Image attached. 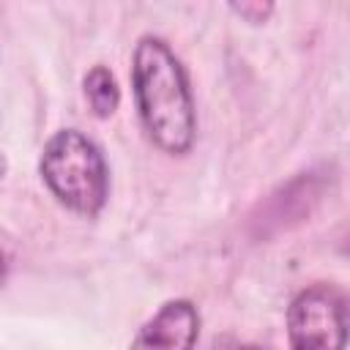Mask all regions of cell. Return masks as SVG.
I'll use <instances>...</instances> for the list:
<instances>
[{
	"mask_svg": "<svg viewBox=\"0 0 350 350\" xmlns=\"http://www.w3.org/2000/svg\"><path fill=\"white\" fill-rule=\"evenodd\" d=\"M131 90L148 139L167 156H186L197 139V109L186 68L164 38L142 36L137 41Z\"/></svg>",
	"mask_w": 350,
	"mask_h": 350,
	"instance_id": "6da1fadb",
	"label": "cell"
},
{
	"mask_svg": "<svg viewBox=\"0 0 350 350\" xmlns=\"http://www.w3.org/2000/svg\"><path fill=\"white\" fill-rule=\"evenodd\" d=\"M38 172L49 194L71 213L93 219L109 197V167L101 148L79 129L55 131L38 159Z\"/></svg>",
	"mask_w": 350,
	"mask_h": 350,
	"instance_id": "7a4b0ae2",
	"label": "cell"
},
{
	"mask_svg": "<svg viewBox=\"0 0 350 350\" xmlns=\"http://www.w3.org/2000/svg\"><path fill=\"white\" fill-rule=\"evenodd\" d=\"M350 342V301L334 284H309L287 306L290 350H345Z\"/></svg>",
	"mask_w": 350,
	"mask_h": 350,
	"instance_id": "3957f363",
	"label": "cell"
},
{
	"mask_svg": "<svg viewBox=\"0 0 350 350\" xmlns=\"http://www.w3.org/2000/svg\"><path fill=\"white\" fill-rule=\"evenodd\" d=\"M200 339V312L191 301L161 304L134 334L129 350H194Z\"/></svg>",
	"mask_w": 350,
	"mask_h": 350,
	"instance_id": "277c9868",
	"label": "cell"
},
{
	"mask_svg": "<svg viewBox=\"0 0 350 350\" xmlns=\"http://www.w3.org/2000/svg\"><path fill=\"white\" fill-rule=\"evenodd\" d=\"M82 90H85V98H88V107L93 109L96 118H109L118 104H120V88L115 82V74L107 68V66H93L85 79H82Z\"/></svg>",
	"mask_w": 350,
	"mask_h": 350,
	"instance_id": "5b68a950",
	"label": "cell"
},
{
	"mask_svg": "<svg viewBox=\"0 0 350 350\" xmlns=\"http://www.w3.org/2000/svg\"><path fill=\"white\" fill-rule=\"evenodd\" d=\"M230 11L238 14L241 19L252 22V25H260V22H265L273 14V5L271 3H232Z\"/></svg>",
	"mask_w": 350,
	"mask_h": 350,
	"instance_id": "8992f818",
	"label": "cell"
},
{
	"mask_svg": "<svg viewBox=\"0 0 350 350\" xmlns=\"http://www.w3.org/2000/svg\"><path fill=\"white\" fill-rule=\"evenodd\" d=\"M235 350H265V347H260V345H241V347H235Z\"/></svg>",
	"mask_w": 350,
	"mask_h": 350,
	"instance_id": "52a82bcc",
	"label": "cell"
},
{
	"mask_svg": "<svg viewBox=\"0 0 350 350\" xmlns=\"http://www.w3.org/2000/svg\"><path fill=\"white\" fill-rule=\"evenodd\" d=\"M347 254H350V243H347Z\"/></svg>",
	"mask_w": 350,
	"mask_h": 350,
	"instance_id": "ba28073f",
	"label": "cell"
}]
</instances>
